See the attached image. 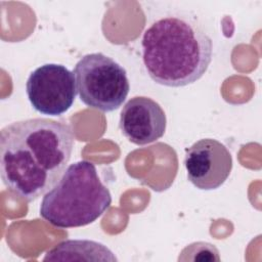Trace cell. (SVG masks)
I'll list each match as a JSON object with an SVG mask.
<instances>
[{"mask_svg":"<svg viewBox=\"0 0 262 262\" xmlns=\"http://www.w3.org/2000/svg\"><path fill=\"white\" fill-rule=\"evenodd\" d=\"M74 73L62 64L45 63L34 70L26 83L27 96L40 114L60 116L76 98Z\"/></svg>","mask_w":262,"mask_h":262,"instance_id":"5","label":"cell"},{"mask_svg":"<svg viewBox=\"0 0 262 262\" xmlns=\"http://www.w3.org/2000/svg\"><path fill=\"white\" fill-rule=\"evenodd\" d=\"M167 119L162 106L146 96L130 98L120 114L119 127L132 143L145 145L160 139L166 131Z\"/></svg>","mask_w":262,"mask_h":262,"instance_id":"7","label":"cell"},{"mask_svg":"<svg viewBox=\"0 0 262 262\" xmlns=\"http://www.w3.org/2000/svg\"><path fill=\"white\" fill-rule=\"evenodd\" d=\"M44 261H117L103 244L89 239H68L49 250Z\"/></svg>","mask_w":262,"mask_h":262,"instance_id":"8","label":"cell"},{"mask_svg":"<svg viewBox=\"0 0 262 262\" xmlns=\"http://www.w3.org/2000/svg\"><path fill=\"white\" fill-rule=\"evenodd\" d=\"M111 204V192L101 182L95 165L82 160L71 164L45 193L40 216L55 227H80L98 219Z\"/></svg>","mask_w":262,"mask_h":262,"instance_id":"3","label":"cell"},{"mask_svg":"<svg viewBox=\"0 0 262 262\" xmlns=\"http://www.w3.org/2000/svg\"><path fill=\"white\" fill-rule=\"evenodd\" d=\"M73 73L79 97L89 107L113 112L128 96L130 84L126 70L101 52L81 57Z\"/></svg>","mask_w":262,"mask_h":262,"instance_id":"4","label":"cell"},{"mask_svg":"<svg viewBox=\"0 0 262 262\" xmlns=\"http://www.w3.org/2000/svg\"><path fill=\"white\" fill-rule=\"evenodd\" d=\"M178 261H220L218 249L206 242H195L186 246L178 257Z\"/></svg>","mask_w":262,"mask_h":262,"instance_id":"9","label":"cell"},{"mask_svg":"<svg viewBox=\"0 0 262 262\" xmlns=\"http://www.w3.org/2000/svg\"><path fill=\"white\" fill-rule=\"evenodd\" d=\"M141 45L148 76L167 87L196 82L212 61L211 37L200 26L176 15L152 23L144 31Z\"/></svg>","mask_w":262,"mask_h":262,"instance_id":"2","label":"cell"},{"mask_svg":"<svg viewBox=\"0 0 262 262\" xmlns=\"http://www.w3.org/2000/svg\"><path fill=\"white\" fill-rule=\"evenodd\" d=\"M70 125L33 118L13 122L0 132V173L16 196L32 202L51 189L62 176L74 147Z\"/></svg>","mask_w":262,"mask_h":262,"instance_id":"1","label":"cell"},{"mask_svg":"<svg viewBox=\"0 0 262 262\" xmlns=\"http://www.w3.org/2000/svg\"><path fill=\"white\" fill-rule=\"evenodd\" d=\"M184 167L193 186L202 190H212L220 187L230 175L232 157L220 141L203 138L186 148Z\"/></svg>","mask_w":262,"mask_h":262,"instance_id":"6","label":"cell"}]
</instances>
